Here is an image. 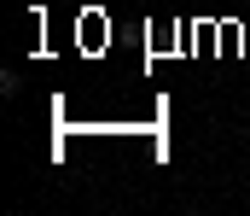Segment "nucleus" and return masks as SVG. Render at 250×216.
<instances>
[]
</instances>
